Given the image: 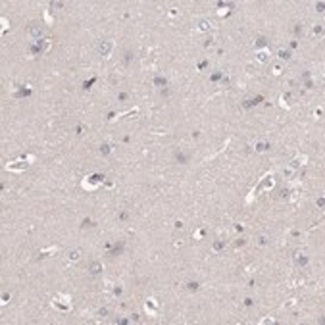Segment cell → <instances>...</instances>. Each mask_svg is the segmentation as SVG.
<instances>
[{
  "mask_svg": "<svg viewBox=\"0 0 325 325\" xmlns=\"http://www.w3.org/2000/svg\"><path fill=\"white\" fill-rule=\"evenodd\" d=\"M296 264H298V265H306V264H308V256L298 254V256H296Z\"/></svg>",
  "mask_w": 325,
  "mask_h": 325,
  "instance_id": "obj_17",
  "label": "cell"
},
{
  "mask_svg": "<svg viewBox=\"0 0 325 325\" xmlns=\"http://www.w3.org/2000/svg\"><path fill=\"white\" fill-rule=\"evenodd\" d=\"M8 298H10V294H8V292H4V294H2V304H6Z\"/></svg>",
  "mask_w": 325,
  "mask_h": 325,
  "instance_id": "obj_31",
  "label": "cell"
},
{
  "mask_svg": "<svg viewBox=\"0 0 325 325\" xmlns=\"http://www.w3.org/2000/svg\"><path fill=\"white\" fill-rule=\"evenodd\" d=\"M258 244H260V246H265V244H267V237H265V235L258 237Z\"/></svg>",
  "mask_w": 325,
  "mask_h": 325,
  "instance_id": "obj_23",
  "label": "cell"
},
{
  "mask_svg": "<svg viewBox=\"0 0 325 325\" xmlns=\"http://www.w3.org/2000/svg\"><path fill=\"white\" fill-rule=\"evenodd\" d=\"M27 35L31 37V39H35V40H40V37H43V27H40L39 23H31V27L27 29Z\"/></svg>",
  "mask_w": 325,
  "mask_h": 325,
  "instance_id": "obj_2",
  "label": "cell"
},
{
  "mask_svg": "<svg viewBox=\"0 0 325 325\" xmlns=\"http://www.w3.org/2000/svg\"><path fill=\"white\" fill-rule=\"evenodd\" d=\"M198 287H200V285H198V281H188V283H187V291H188V292H196Z\"/></svg>",
  "mask_w": 325,
  "mask_h": 325,
  "instance_id": "obj_14",
  "label": "cell"
},
{
  "mask_svg": "<svg viewBox=\"0 0 325 325\" xmlns=\"http://www.w3.org/2000/svg\"><path fill=\"white\" fill-rule=\"evenodd\" d=\"M102 181H104V175H100V173H94V175H91L88 177V181H85V187H96V185H102Z\"/></svg>",
  "mask_w": 325,
  "mask_h": 325,
  "instance_id": "obj_3",
  "label": "cell"
},
{
  "mask_svg": "<svg viewBox=\"0 0 325 325\" xmlns=\"http://www.w3.org/2000/svg\"><path fill=\"white\" fill-rule=\"evenodd\" d=\"M316 10H317V12H323V2H319V4H316Z\"/></svg>",
  "mask_w": 325,
  "mask_h": 325,
  "instance_id": "obj_30",
  "label": "cell"
},
{
  "mask_svg": "<svg viewBox=\"0 0 325 325\" xmlns=\"http://www.w3.org/2000/svg\"><path fill=\"white\" fill-rule=\"evenodd\" d=\"M131 58H133V56H131V52H127V54H125V66H129Z\"/></svg>",
  "mask_w": 325,
  "mask_h": 325,
  "instance_id": "obj_29",
  "label": "cell"
},
{
  "mask_svg": "<svg viewBox=\"0 0 325 325\" xmlns=\"http://www.w3.org/2000/svg\"><path fill=\"white\" fill-rule=\"evenodd\" d=\"M225 248V240H217V243H214V250L216 252H219V250Z\"/></svg>",
  "mask_w": 325,
  "mask_h": 325,
  "instance_id": "obj_18",
  "label": "cell"
},
{
  "mask_svg": "<svg viewBox=\"0 0 325 325\" xmlns=\"http://www.w3.org/2000/svg\"><path fill=\"white\" fill-rule=\"evenodd\" d=\"M294 175V167H289V169H283V177H287V179H289V177H292Z\"/></svg>",
  "mask_w": 325,
  "mask_h": 325,
  "instance_id": "obj_20",
  "label": "cell"
},
{
  "mask_svg": "<svg viewBox=\"0 0 325 325\" xmlns=\"http://www.w3.org/2000/svg\"><path fill=\"white\" fill-rule=\"evenodd\" d=\"M110 152H112V144H108V143L100 144V154H102V156H108Z\"/></svg>",
  "mask_w": 325,
  "mask_h": 325,
  "instance_id": "obj_15",
  "label": "cell"
},
{
  "mask_svg": "<svg viewBox=\"0 0 325 325\" xmlns=\"http://www.w3.org/2000/svg\"><path fill=\"white\" fill-rule=\"evenodd\" d=\"M304 162H306V158H304V156H302V158H296L294 162H292V167H298V166H302Z\"/></svg>",
  "mask_w": 325,
  "mask_h": 325,
  "instance_id": "obj_22",
  "label": "cell"
},
{
  "mask_svg": "<svg viewBox=\"0 0 325 325\" xmlns=\"http://www.w3.org/2000/svg\"><path fill=\"white\" fill-rule=\"evenodd\" d=\"M96 316H98V317H106V316H108V310H106V308H100V310L96 312Z\"/></svg>",
  "mask_w": 325,
  "mask_h": 325,
  "instance_id": "obj_24",
  "label": "cell"
},
{
  "mask_svg": "<svg viewBox=\"0 0 325 325\" xmlns=\"http://www.w3.org/2000/svg\"><path fill=\"white\" fill-rule=\"evenodd\" d=\"M175 160L179 162V164H188V154H185V152H175Z\"/></svg>",
  "mask_w": 325,
  "mask_h": 325,
  "instance_id": "obj_8",
  "label": "cell"
},
{
  "mask_svg": "<svg viewBox=\"0 0 325 325\" xmlns=\"http://www.w3.org/2000/svg\"><path fill=\"white\" fill-rule=\"evenodd\" d=\"M277 56H279V60H283V62H289L291 60V50H285V48H281V50H277Z\"/></svg>",
  "mask_w": 325,
  "mask_h": 325,
  "instance_id": "obj_9",
  "label": "cell"
},
{
  "mask_svg": "<svg viewBox=\"0 0 325 325\" xmlns=\"http://www.w3.org/2000/svg\"><path fill=\"white\" fill-rule=\"evenodd\" d=\"M198 29L200 31H210V21L208 19H200V21H198Z\"/></svg>",
  "mask_w": 325,
  "mask_h": 325,
  "instance_id": "obj_16",
  "label": "cell"
},
{
  "mask_svg": "<svg viewBox=\"0 0 325 325\" xmlns=\"http://www.w3.org/2000/svg\"><path fill=\"white\" fill-rule=\"evenodd\" d=\"M256 58H258V62H262V64H265V62H269V50L264 48V50H258V54H256Z\"/></svg>",
  "mask_w": 325,
  "mask_h": 325,
  "instance_id": "obj_6",
  "label": "cell"
},
{
  "mask_svg": "<svg viewBox=\"0 0 325 325\" xmlns=\"http://www.w3.org/2000/svg\"><path fill=\"white\" fill-rule=\"evenodd\" d=\"M67 258H69L71 262H77L81 258V252H79V250H69V252H67Z\"/></svg>",
  "mask_w": 325,
  "mask_h": 325,
  "instance_id": "obj_13",
  "label": "cell"
},
{
  "mask_svg": "<svg viewBox=\"0 0 325 325\" xmlns=\"http://www.w3.org/2000/svg\"><path fill=\"white\" fill-rule=\"evenodd\" d=\"M156 312V302L154 300H146V312Z\"/></svg>",
  "mask_w": 325,
  "mask_h": 325,
  "instance_id": "obj_19",
  "label": "cell"
},
{
  "mask_svg": "<svg viewBox=\"0 0 325 325\" xmlns=\"http://www.w3.org/2000/svg\"><path fill=\"white\" fill-rule=\"evenodd\" d=\"M154 85H156V87H166V85H167V79H166L164 75H156V77H154Z\"/></svg>",
  "mask_w": 325,
  "mask_h": 325,
  "instance_id": "obj_12",
  "label": "cell"
},
{
  "mask_svg": "<svg viewBox=\"0 0 325 325\" xmlns=\"http://www.w3.org/2000/svg\"><path fill=\"white\" fill-rule=\"evenodd\" d=\"M281 198H283V200L289 198V191H287V188H283V191H281Z\"/></svg>",
  "mask_w": 325,
  "mask_h": 325,
  "instance_id": "obj_28",
  "label": "cell"
},
{
  "mask_svg": "<svg viewBox=\"0 0 325 325\" xmlns=\"http://www.w3.org/2000/svg\"><path fill=\"white\" fill-rule=\"evenodd\" d=\"M254 46H256V50H264L267 46V39H265V37H258V40H256Z\"/></svg>",
  "mask_w": 325,
  "mask_h": 325,
  "instance_id": "obj_10",
  "label": "cell"
},
{
  "mask_svg": "<svg viewBox=\"0 0 325 325\" xmlns=\"http://www.w3.org/2000/svg\"><path fill=\"white\" fill-rule=\"evenodd\" d=\"M265 150H269V143H267V140L256 143V152H265Z\"/></svg>",
  "mask_w": 325,
  "mask_h": 325,
  "instance_id": "obj_11",
  "label": "cell"
},
{
  "mask_svg": "<svg viewBox=\"0 0 325 325\" xmlns=\"http://www.w3.org/2000/svg\"><path fill=\"white\" fill-rule=\"evenodd\" d=\"M88 271H91V275H100L102 273V264L100 262H92L91 267H88Z\"/></svg>",
  "mask_w": 325,
  "mask_h": 325,
  "instance_id": "obj_7",
  "label": "cell"
},
{
  "mask_svg": "<svg viewBox=\"0 0 325 325\" xmlns=\"http://www.w3.org/2000/svg\"><path fill=\"white\" fill-rule=\"evenodd\" d=\"M29 52H31L33 56L40 54V52H43V43H40V40H33V44L29 46Z\"/></svg>",
  "mask_w": 325,
  "mask_h": 325,
  "instance_id": "obj_5",
  "label": "cell"
},
{
  "mask_svg": "<svg viewBox=\"0 0 325 325\" xmlns=\"http://www.w3.org/2000/svg\"><path fill=\"white\" fill-rule=\"evenodd\" d=\"M281 71H283L281 66H273V73H275V75H281Z\"/></svg>",
  "mask_w": 325,
  "mask_h": 325,
  "instance_id": "obj_27",
  "label": "cell"
},
{
  "mask_svg": "<svg viewBox=\"0 0 325 325\" xmlns=\"http://www.w3.org/2000/svg\"><path fill=\"white\" fill-rule=\"evenodd\" d=\"M121 292H123L121 285H116V287H114V294H116V296H119V294H121Z\"/></svg>",
  "mask_w": 325,
  "mask_h": 325,
  "instance_id": "obj_26",
  "label": "cell"
},
{
  "mask_svg": "<svg viewBox=\"0 0 325 325\" xmlns=\"http://www.w3.org/2000/svg\"><path fill=\"white\" fill-rule=\"evenodd\" d=\"M323 33V27L321 25H314V35H321Z\"/></svg>",
  "mask_w": 325,
  "mask_h": 325,
  "instance_id": "obj_25",
  "label": "cell"
},
{
  "mask_svg": "<svg viewBox=\"0 0 325 325\" xmlns=\"http://www.w3.org/2000/svg\"><path fill=\"white\" fill-rule=\"evenodd\" d=\"M83 227H91V219H85V221H83Z\"/></svg>",
  "mask_w": 325,
  "mask_h": 325,
  "instance_id": "obj_33",
  "label": "cell"
},
{
  "mask_svg": "<svg viewBox=\"0 0 325 325\" xmlns=\"http://www.w3.org/2000/svg\"><path fill=\"white\" fill-rule=\"evenodd\" d=\"M10 171H23V169H27V162L25 160H21V162H14V164H8L6 166Z\"/></svg>",
  "mask_w": 325,
  "mask_h": 325,
  "instance_id": "obj_4",
  "label": "cell"
},
{
  "mask_svg": "<svg viewBox=\"0 0 325 325\" xmlns=\"http://www.w3.org/2000/svg\"><path fill=\"white\" fill-rule=\"evenodd\" d=\"M121 250H123V244L119 243V244H116V246H114V250H112L110 254H112V256H116V254H119V252H121Z\"/></svg>",
  "mask_w": 325,
  "mask_h": 325,
  "instance_id": "obj_21",
  "label": "cell"
},
{
  "mask_svg": "<svg viewBox=\"0 0 325 325\" xmlns=\"http://www.w3.org/2000/svg\"><path fill=\"white\" fill-rule=\"evenodd\" d=\"M117 98H119V100H127V92H121Z\"/></svg>",
  "mask_w": 325,
  "mask_h": 325,
  "instance_id": "obj_32",
  "label": "cell"
},
{
  "mask_svg": "<svg viewBox=\"0 0 325 325\" xmlns=\"http://www.w3.org/2000/svg\"><path fill=\"white\" fill-rule=\"evenodd\" d=\"M112 40H100V43L96 44V52L100 56H110V52H112Z\"/></svg>",
  "mask_w": 325,
  "mask_h": 325,
  "instance_id": "obj_1",
  "label": "cell"
}]
</instances>
